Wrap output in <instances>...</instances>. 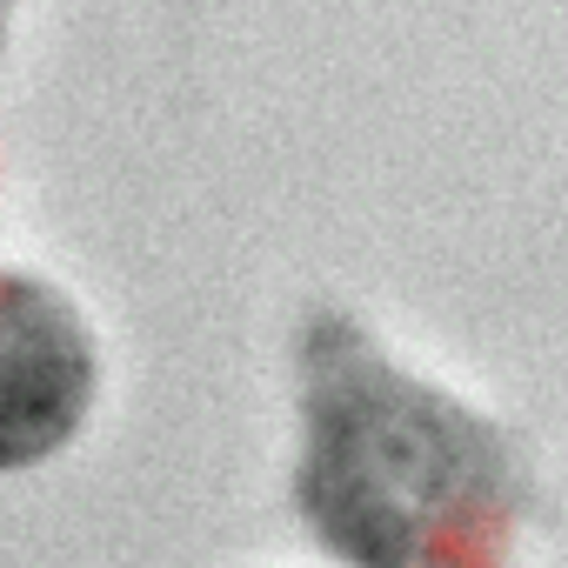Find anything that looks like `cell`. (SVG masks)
<instances>
[{"instance_id": "3", "label": "cell", "mask_w": 568, "mask_h": 568, "mask_svg": "<svg viewBox=\"0 0 568 568\" xmlns=\"http://www.w3.org/2000/svg\"><path fill=\"white\" fill-rule=\"evenodd\" d=\"M8 8H14V0H0V41H8Z\"/></svg>"}, {"instance_id": "1", "label": "cell", "mask_w": 568, "mask_h": 568, "mask_svg": "<svg viewBox=\"0 0 568 568\" xmlns=\"http://www.w3.org/2000/svg\"><path fill=\"white\" fill-rule=\"evenodd\" d=\"M295 508L348 568H508L528 481L508 435L388 362L348 315H315L295 348Z\"/></svg>"}, {"instance_id": "2", "label": "cell", "mask_w": 568, "mask_h": 568, "mask_svg": "<svg viewBox=\"0 0 568 568\" xmlns=\"http://www.w3.org/2000/svg\"><path fill=\"white\" fill-rule=\"evenodd\" d=\"M101 388L81 308L34 274H0V475L54 462Z\"/></svg>"}]
</instances>
